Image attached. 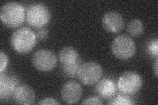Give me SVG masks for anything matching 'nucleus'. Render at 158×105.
<instances>
[{"mask_svg": "<svg viewBox=\"0 0 158 105\" xmlns=\"http://www.w3.org/2000/svg\"><path fill=\"white\" fill-rule=\"evenodd\" d=\"M2 22L9 28H17L24 22L25 11L22 5L16 2H9L2 7L0 12Z\"/></svg>", "mask_w": 158, "mask_h": 105, "instance_id": "1", "label": "nucleus"}, {"mask_svg": "<svg viewBox=\"0 0 158 105\" xmlns=\"http://www.w3.org/2000/svg\"><path fill=\"white\" fill-rule=\"evenodd\" d=\"M36 35L31 29L27 27L19 28L11 36V45L19 53H28L33 49L36 43Z\"/></svg>", "mask_w": 158, "mask_h": 105, "instance_id": "2", "label": "nucleus"}, {"mask_svg": "<svg viewBox=\"0 0 158 105\" xmlns=\"http://www.w3.org/2000/svg\"><path fill=\"white\" fill-rule=\"evenodd\" d=\"M111 50L117 58L121 60H128L135 54L136 45L131 37L127 35H120L113 40Z\"/></svg>", "mask_w": 158, "mask_h": 105, "instance_id": "3", "label": "nucleus"}, {"mask_svg": "<svg viewBox=\"0 0 158 105\" xmlns=\"http://www.w3.org/2000/svg\"><path fill=\"white\" fill-rule=\"evenodd\" d=\"M27 21L31 26L41 28L50 21L49 9L43 4L34 3L30 6L27 11Z\"/></svg>", "mask_w": 158, "mask_h": 105, "instance_id": "4", "label": "nucleus"}, {"mask_svg": "<svg viewBox=\"0 0 158 105\" xmlns=\"http://www.w3.org/2000/svg\"><path fill=\"white\" fill-rule=\"evenodd\" d=\"M103 74L101 66L97 63L88 61L80 65L77 76L86 86H92L100 80Z\"/></svg>", "mask_w": 158, "mask_h": 105, "instance_id": "5", "label": "nucleus"}, {"mask_svg": "<svg viewBox=\"0 0 158 105\" xmlns=\"http://www.w3.org/2000/svg\"><path fill=\"white\" fill-rule=\"evenodd\" d=\"M142 85L141 76L136 72H125L118 79V88L125 95H133L140 89Z\"/></svg>", "mask_w": 158, "mask_h": 105, "instance_id": "6", "label": "nucleus"}, {"mask_svg": "<svg viewBox=\"0 0 158 105\" xmlns=\"http://www.w3.org/2000/svg\"><path fill=\"white\" fill-rule=\"evenodd\" d=\"M32 63L36 69L43 72H48L53 70L57 64V57L51 51L40 49L34 54Z\"/></svg>", "mask_w": 158, "mask_h": 105, "instance_id": "7", "label": "nucleus"}, {"mask_svg": "<svg viewBox=\"0 0 158 105\" xmlns=\"http://www.w3.org/2000/svg\"><path fill=\"white\" fill-rule=\"evenodd\" d=\"M102 24L107 32L117 33L124 28L125 22L120 13L115 11H110L103 15Z\"/></svg>", "mask_w": 158, "mask_h": 105, "instance_id": "8", "label": "nucleus"}, {"mask_svg": "<svg viewBox=\"0 0 158 105\" xmlns=\"http://www.w3.org/2000/svg\"><path fill=\"white\" fill-rule=\"evenodd\" d=\"M82 95L81 85L75 81H69L63 85L61 95L63 100L67 104L76 103Z\"/></svg>", "mask_w": 158, "mask_h": 105, "instance_id": "9", "label": "nucleus"}, {"mask_svg": "<svg viewBox=\"0 0 158 105\" xmlns=\"http://www.w3.org/2000/svg\"><path fill=\"white\" fill-rule=\"evenodd\" d=\"M13 97L15 102L19 104H32L35 101V94L33 89L25 85L17 87Z\"/></svg>", "mask_w": 158, "mask_h": 105, "instance_id": "10", "label": "nucleus"}, {"mask_svg": "<svg viewBox=\"0 0 158 105\" xmlns=\"http://www.w3.org/2000/svg\"><path fill=\"white\" fill-rule=\"evenodd\" d=\"M16 79L9 75L3 74L0 75V97L7 99L13 94L16 89Z\"/></svg>", "mask_w": 158, "mask_h": 105, "instance_id": "11", "label": "nucleus"}, {"mask_svg": "<svg viewBox=\"0 0 158 105\" xmlns=\"http://www.w3.org/2000/svg\"><path fill=\"white\" fill-rule=\"evenodd\" d=\"M96 91L103 99H111L117 93L116 85L111 79L104 78L99 82L96 86Z\"/></svg>", "mask_w": 158, "mask_h": 105, "instance_id": "12", "label": "nucleus"}, {"mask_svg": "<svg viewBox=\"0 0 158 105\" xmlns=\"http://www.w3.org/2000/svg\"><path fill=\"white\" fill-rule=\"evenodd\" d=\"M59 60L63 65H70L80 60L79 55L75 49L72 47H65L59 53Z\"/></svg>", "mask_w": 158, "mask_h": 105, "instance_id": "13", "label": "nucleus"}, {"mask_svg": "<svg viewBox=\"0 0 158 105\" xmlns=\"http://www.w3.org/2000/svg\"><path fill=\"white\" fill-rule=\"evenodd\" d=\"M128 32L133 36H138L144 32V24L140 20L134 19L128 23L127 26Z\"/></svg>", "mask_w": 158, "mask_h": 105, "instance_id": "14", "label": "nucleus"}, {"mask_svg": "<svg viewBox=\"0 0 158 105\" xmlns=\"http://www.w3.org/2000/svg\"><path fill=\"white\" fill-rule=\"evenodd\" d=\"M81 65V60H79L77 63L70 65H63L61 64V68L63 72L65 73L67 76L69 77H75L78 69Z\"/></svg>", "mask_w": 158, "mask_h": 105, "instance_id": "15", "label": "nucleus"}, {"mask_svg": "<svg viewBox=\"0 0 158 105\" xmlns=\"http://www.w3.org/2000/svg\"><path fill=\"white\" fill-rule=\"evenodd\" d=\"M133 104H134V103L129 98L123 95H118L110 103V104L113 105H131Z\"/></svg>", "mask_w": 158, "mask_h": 105, "instance_id": "16", "label": "nucleus"}, {"mask_svg": "<svg viewBox=\"0 0 158 105\" xmlns=\"http://www.w3.org/2000/svg\"><path fill=\"white\" fill-rule=\"evenodd\" d=\"M8 58L6 53L3 51L0 53V72H2L7 66Z\"/></svg>", "mask_w": 158, "mask_h": 105, "instance_id": "17", "label": "nucleus"}, {"mask_svg": "<svg viewBox=\"0 0 158 105\" xmlns=\"http://www.w3.org/2000/svg\"><path fill=\"white\" fill-rule=\"evenodd\" d=\"M148 49H149L150 52L155 55L156 57L158 55V41L157 39H156L152 41L149 45H148Z\"/></svg>", "mask_w": 158, "mask_h": 105, "instance_id": "18", "label": "nucleus"}, {"mask_svg": "<svg viewBox=\"0 0 158 105\" xmlns=\"http://www.w3.org/2000/svg\"><path fill=\"white\" fill-rule=\"evenodd\" d=\"M82 104H103L102 100L98 97H91L84 100Z\"/></svg>", "mask_w": 158, "mask_h": 105, "instance_id": "19", "label": "nucleus"}, {"mask_svg": "<svg viewBox=\"0 0 158 105\" xmlns=\"http://www.w3.org/2000/svg\"><path fill=\"white\" fill-rule=\"evenodd\" d=\"M49 34L48 30L45 28H41L36 33V37L40 39H44L48 38Z\"/></svg>", "mask_w": 158, "mask_h": 105, "instance_id": "20", "label": "nucleus"}, {"mask_svg": "<svg viewBox=\"0 0 158 105\" xmlns=\"http://www.w3.org/2000/svg\"><path fill=\"white\" fill-rule=\"evenodd\" d=\"M38 104H60L59 102H57L56 99H54L53 98H46L42 101L38 103Z\"/></svg>", "mask_w": 158, "mask_h": 105, "instance_id": "21", "label": "nucleus"}, {"mask_svg": "<svg viewBox=\"0 0 158 105\" xmlns=\"http://www.w3.org/2000/svg\"><path fill=\"white\" fill-rule=\"evenodd\" d=\"M154 69H155V74H156V76L157 77V59H156V60Z\"/></svg>", "mask_w": 158, "mask_h": 105, "instance_id": "22", "label": "nucleus"}]
</instances>
